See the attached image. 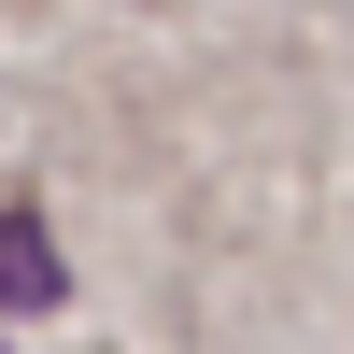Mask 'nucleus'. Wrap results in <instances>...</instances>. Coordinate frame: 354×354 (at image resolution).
<instances>
[{"instance_id": "obj_1", "label": "nucleus", "mask_w": 354, "mask_h": 354, "mask_svg": "<svg viewBox=\"0 0 354 354\" xmlns=\"http://www.w3.org/2000/svg\"><path fill=\"white\" fill-rule=\"evenodd\" d=\"M57 283H71V270H57V241H43V213H0V312H43Z\"/></svg>"}]
</instances>
